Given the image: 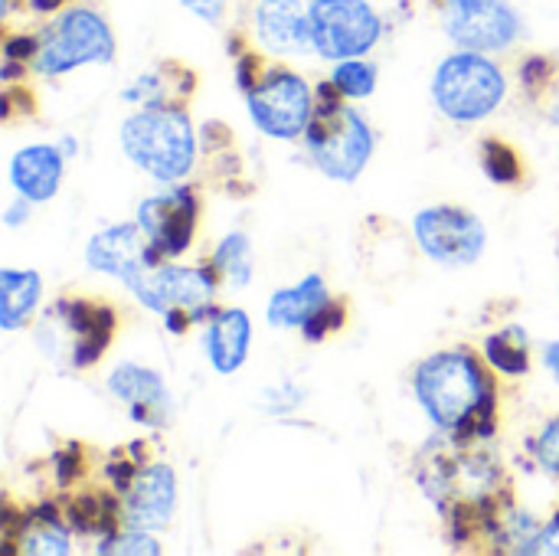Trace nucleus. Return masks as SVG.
<instances>
[{"mask_svg": "<svg viewBox=\"0 0 559 556\" xmlns=\"http://www.w3.org/2000/svg\"><path fill=\"white\" fill-rule=\"evenodd\" d=\"M413 393L436 429L455 439L495 436V383L478 357L465 351H442L426 357L413 374Z\"/></svg>", "mask_w": 559, "mask_h": 556, "instance_id": "nucleus-1", "label": "nucleus"}, {"mask_svg": "<svg viewBox=\"0 0 559 556\" xmlns=\"http://www.w3.org/2000/svg\"><path fill=\"white\" fill-rule=\"evenodd\" d=\"M341 88L324 82L318 88V105L305 131V147L314 167L331 180H357L373 154V131L360 111L341 102Z\"/></svg>", "mask_w": 559, "mask_h": 556, "instance_id": "nucleus-2", "label": "nucleus"}, {"mask_svg": "<svg viewBox=\"0 0 559 556\" xmlns=\"http://www.w3.org/2000/svg\"><path fill=\"white\" fill-rule=\"evenodd\" d=\"M121 147L147 177L177 184L193 170L197 138L180 105H144L121 125Z\"/></svg>", "mask_w": 559, "mask_h": 556, "instance_id": "nucleus-3", "label": "nucleus"}, {"mask_svg": "<svg viewBox=\"0 0 559 556\" xmlns=\"http://www.w3.org/2000/svg\"><path fill=\"white\" fill-rule=\"evenodd\" d=\"M508 95V79L498 69V62L488 59V52L459 49L445 56L432 75V102L436 108L459 121H481L488 118Z\"/></svg>", "mask_w": 559, "mask_h": 556, "instance_id": "nucleus-4", "label": "nucleus"}, {"mask_svg": "<svg viewBox=\"0 0 559 556\" xmlns=\"http://www.w3.org/2000/svg\"><path fill=\"white\" fill-rule=\"evenodd\" d=\"M115 59V33L92 7H66L43 33L33 69L39 75H66L88 62Z\"/></svg>", "mask_w": 559, "mask_h": 556, "instance_id": "nucleus-5", "label": "nucleus"}, {"mask_svg": "<svg viewBox=\"0 0 559 556\" xmlns=\"http://www.w3.org/2000/svg\"><path fill=\"white\" fill-rule=\"evenodd\" d=\"M216 269L210 265H174V262H154L144 272H138L131 282V295L157 311L160 318L167 311H190L193 321H206L216 315L213 295H216Z\"/></svg>", "mask_w": 559, "mask_h": 556, "instance_id": "nucleus-6", "label": "nucleus"}, {"mask_svg": "<svg viewBox=\"0 0 559 556\" xmlns=\"http://www.w3.org/2000/svg\"><path fill=\"white\" fill-rule=\"evenodd\" d=\"M115 334V311L102 301L85 298H62L46 315V324L39 328V341L46 344V354H66L72 367H92L111 344Z\"/></svg>", "mask_w": 559, "mask_h": 556, "instance_id": "nucleus-7", "label": "nucleus"}, {"mask_svg": "<svg viewBox=\"0 0 559 556\" xmlns=\"http://www.w3.org/2000/svg\"><path fill=\"white\" fill-rule=\"evenodd\" d=\"M246 102H249L252 121L265 134L282 138V141L305 138L308 121L314 115L311 85L285 66H269L262 79L246 92Z\"/></svg>", "mask_w": 559, "mask_h": 556, "instance_id": "nucleus-8", "label": "nucleus"}, {"mask_svg": "<svg viewBox=\"0 0 559 556\" xmlns=\"http://www.w3.org/2000/svg\"><path fill=\"white\" fill-rule=\"evenodd\" d=\"M311 39L324 59H360L383 33L380 13L367 0H311Z\"/></svg>", "mask_w": 559, "mask_h": 556, "instance_id": "nucleus-9", "label": "nucleus"}, {"mask_svg": "<svg viewBox=\"0 0 559 556\" xmlns=\"http://www.w3.org/2000/svg\"><path fill=\"white\" fill-rule=\"evenodd\" d=\"M442 29L459 49L501 52L524 36V20L508 0H442Z\"/></svg>", "mask_w": 559, "mask_h": 556, "instance_id": "nucleus-10", "label": "nucleus"}, {"mask_svg": "<svg viewBox=\"0 0 559 556\" xmlns=\"http://www.w3.org/2000/svg\"><path fill=\"white\" fill-rule=\"evenodd\" d=\"M413 233L419 249L439 265H472L488 246L485 223L462 206H429L416 213Z\"/></svg>", "mask_w": 559, "mask_h": 556, "instance_id": "nucleus-11", "label": "nucleus"}, {"mask_svg": "<svg viewBox=\"0 0 559 556\" xmlns=\"http://www.w3.org/2000/svg\"><path fill=\"white\" fill-rule=\"evenodd\" d=\"M197 213L200 203L193 197V190L187 187H174L167 193L147 197L138 206V223L151 242V249L160 259H177L190 249L193 233H197Z\"/></svg>", "mask_w": 559, "mask_h": 556, "instance_id": "nucleus-12", "label": "nucleus"}, {"mask_svg": "<svg viewBox=\"0 0 559 556\" xmlns=\"http://www.w3.org/2000/svg\"><path fill=\"white\" fill-rule=\"evenodd\" d=\"M121 498V524L138 531H160L170 524L177 508V475L167 462H147L138 469Z\"/></svg>", "mask_w": 559, "mask_h": 556, "instance_id": "nucleus-13", "label": "nucleus"}, {"mask_svg": "<svg viewBox=\"0 0 559 556\" xmlns=\"http://www.w3.org/2000/svg\"><path fill=\"white\" fill-rule=\"evenodd\" d=\"M85 262L95 272L131 282L138 272H144L147 265L164 262V259L151 249L141 223H118V226L102 229V233L92 236V242L85 249Z\"/></svg>", "mask_w": 559, "mask_h": 556, "instance_id": "nucleus-14", "label": "nucleus"}, {"mask_svg": "<svg viewBox=\"0 0 559 556\" xmlns=\"http://www.w3.org/2000/svg\"><path fill=\"white\" fill-rule=\"evenodd\" d=\"M255 39L275 56H305L314 49L311 16L301 0H259L252 10Z\"/></svg>", "mask_w": 559, "mask_h": 556, "instance_id": "nucleus-15", "label": "nucleus"}, {"mask_svg": "<svg viewBox=\"0 0 559 556\" xmlns=\"http://www.w3.org/2000/svg\"><path fill=\"white\" fill-rule=\"evenodd\" d=\"M108 390L131 406V419L144 426H164L170 413V397L164 377L141 364H121L108 374Z\"/></svg>", "mask_w": 559, "mask_h": 556, "instance_id": "nucleus-16", "label": "nucleus"}, {"mask_svg": "<svg viewBox=\"0 0 559 556\" xmlns=\"http://www.w3.org/2000/svg\"><path fill=\"white\" fill-rule=\"evenodd\" d=\"M66 170V154L52 144H29L13 154L10 161V180L20 197L29 203H46L56 197Z\"/></svg>", "mask_w": 559, "mask_h": 556, "instance_id": "nucleus-17", "label": "nucleus"}, {"mask_svg": "<svg viewBox=\"0 0 559 556\" xmlns=\"http://www.w3.org/2000/svg\"><path fill=\"white\" fill-rule=\"evenodd\" d=\"M252 324L242 308H223L206 324V354L216 374H236L249 357Z\"/></svg>", "mask_w": 559, "mask_h": 556, "instance_id": "nucleus-18", "label": "nucleus"}, {"mask_svg": "<svg viewBox=\"0 0 559 556\" xmlns=\"http://www.w3.org/2000/svg\"><path fill=\"white\" fill-rule=\"evenodd\" d=\"M331 301L328 285L321 275H305L295 288H282L269 301V324L272 328H305L318 311H324Z\"/></svg>", "mask_w": 559, "mask_h": 556, "instance_id": "nucleus-19", "label": "nucleus"}, {"mask_svg": "<svg viewBox=\"0 0 559 556\" xmlns=\"http://www.w3.org/2000/svg\"><path fill=\"white\" fill-rule=\"evenodd\" d=\"M197 85V75L190 72V66L180 62H160L151 72L138 75V82H131L124 88V102H141V105H180V98H187Z\"/></svg>", "mask_w": 559, "mask_h": 556, "instance_id": "nucleus-20", "label": "nucleus"}, {"mask_svg": "<svg viewBox=\"0 0 559 556\" xmlns=\"http://www.w3.org/2000/svg\"><path fill=\"white\" fill-rule=\"evenodd\" d=\"M39 272L33 269H0V328L16 331L23 328L36 305H39Z\"/></svg>", "mask_w": 559, "mask_h": 556, "instance_id": "nucleus-21", "label": "nucleus"}, {"mask_svg": "<svg viewBox=\"0 0 559 556\" xmlns=\"http://www.w3.org/2000/svg\"><path fill=\"white\" fill-rule=\"evenodd\" d=\"M72 551L66 524L56 518V508L43 505L33 514H23L20 531V554L29 556H66Z\"/></svg>", "mask_w": 559, "mask_h": 556, "instance_id": "nucleus-22", "label": "nucleus"}, {"mask_svg": "<svg viewBox=\"0 0 559 556\" xmlns=\"http://www.w3.org/2000/svg\"><path fill=\"white\" fill-rule=\"evenodd\" d=\"M485 357L495 370L508 377H521L531 370V351H527V331L524 328H504L485 341Z\"/></svg>", "mask_w": 559, "mask_h": 556, "instance_id": "nucleus-23", "label": "nucleus"}, {"mask_svg": "<svg viewBox=\"0 0 559 556\" xmlns=\"http://www.w3.org/2000/svg\"><path fill=\"white\" fill-rule=\"evenodd\" d=\"M213 269L219 272V279H226L229 288H246L252 279V246L246 233H229L216 252H213Z\"/></svg>", "mask_w": 559, "mask_h": 556, "instance_id": "nucleus-24", "label": "nucleus"}, {"mask_svg": "<svg viewBox=\"0 0 559 556\" xmlns=\"http://www.w3.org/2000/svg\"><path fill=\"white\" fill-rule=\"evenodd\" d=\"M331 82L344 98H367L377 88V66L364 59H341L331 72Z\"/></svg>", "mask_w": 559, "mask_h": 556, "instance_id": "nucleus-25", "label": "nucleus"}, {"mask_svg": "<svg viewBox=\"0 0 559 556\" xmlns=\"http://www.w3.org/2000/svg\"><path fill=\"white\" fill-rule=\"evenodd\" d=\"M481 167L495 184H518L524 174L518 151L504 141H495V138L485 141V147H481Z\"/></svg>", "mask_w": 559, "mask_h": 556, "instance_id": "nucleus-26", "label": "nucleus"}, {"mask_svg": "<svg viewBox=\"0 0 559 556\" xmlns=\"http://www.w3.org/2000/svg\"><path fill=\"white\" fill-rule=\"evenodd\" d=\"M95 551L108 556H128V554L157 556L164 547L151 537V531H138V528H128V524H124V531H111L108 537H102V544H98Z\"/></svg>", "mask_w": 559, "mask_h": 556, "instance_id": "nucleus-27", "label": "nucleus"}, {"mask_svg": "<svg viewBox=\"0 0 559 556\" xmlns=\"http://www.w3.org/2000/svg\"><path fill=\"white\" fill-rule=\"evenodd\" d=\"M344 328V305L341 301H328L324 311H318L308 324H305V341H324L328 334Z\"/></svg>", "mask_w": 559, "mask_h": 556, "instance_id": "nucleus-28", "label": "nucleus"}, {"mask_svg": "<svg viewBox=\"0 0 559 556\" xmlns=\"http://www.w3.org/2000/svg\"><path fill=\"white\" fill-rule=\"evenodd\" d=\"M534 456H537V462H540L544 472L559 475V416L557 419H550V423L544 426V433L537 436Z\"/></svg>", "mask_w": 559, "mask_h": 556, "instance_id": "nucleus-29", "label": "nucleus"}, {"mask_svg": "<svg viewBox=\"0 0 559 556\" xmlns=\"http://www.w3.org/2000/svg\"><path fill=\"white\" fill-rule=\"evenodd\" d=\"M180 3L206 23H219L226 16V0H180Z\"/></svg>", "mask_w": 559, "mask_h": 556, "instance_id": "nucleus-30", "label": "nucleus"}, {"mask_svg": "<svg viewBox=\"0 0 559 556\" xmlns=\"http://www.w3.org/2000/svg\"><path fill=\"white\" fill-rule=\"evenodd\" d=\"M531 554L559 556V511H557V518H554L547 528H540V534H537V541H534V551H531Z\"/></svg>", "mask_w": 559, "mask_h": 556, "instance_id": "nucleus-31", "label": "nucleus"}, {"mask_svg": "<svg viewBox=\"0 0 559 556\" xmlns=\"http://www.w3.org/2000/svg\"><path fill=\"white\" fill-rule=\"evenodd\" d=\"M26 216H29V200H26V197H20L16 203H10V206H7L3 223H7V226H20Z\"/></svg>", "mask_w": 559, "mask_h": 556, "instance_id": "nucleus-32", "label": "nucleus"}, {"mask_svg": "<svg viewBox=\"0 0 559 556\" xmlns=\"http://www.w3.org/2000/svg\"><path fill=\"white\" fill-rule=\"evenodd\" d=\"M544 364H547V370L557 377V383H559V341L547 344V351H544Z\"/></svg>", "mask_w": 559, "mask_h": 556, "instance_id": "nucleus-33", "label": "nucleus"}, {"mask_svg": "<svg viewBox=\"0 0 559 556\" xmlns=\"http://www.w3.org/2000/svg\"><path fill=\"white\" fill-rule=\"evenodd\" d=\"M62 7V0H29V10L39 13V16H49Z\"/></svg>", "mask_w": 559, "mask_h": 556, "instance_id": "nucleus-34", "label": "nucleus"}, {"mask_svg": "<svg viewBox=\"0 0 559 556\" xmlns=\"http://www.w3.org/2000/svg\"><path fill=\"white\" fill-rule=\"evenodd\" d=\"M62 154H75V141H72V138L62 141Z\"/></svg>", "mask_w": 559, "mask_h": 556, "instance_id": "nucleus-35", "label": "nucleus"}]
</instances>
